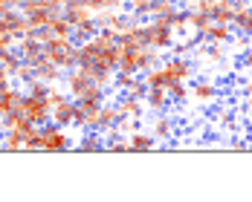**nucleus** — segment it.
Segmentation results:
<instances>
[{"instance_id":"nucleus-1","label":"nucleus","mask_w":252,"mask_h":202,"mask_svg":"<svg viewBox=\"0 0 252 202\" xmlns=\"http://www.w3.org/2000/svg\"><path fill=\"white\" fill-rule=\"evenodd\" d=\"M162 70H165V76L171 78V81H189L191 73H194V64L186 55H174V58H168L162 64Z\"/></svg>"},{"instance_id":"nucleus-2","label":"nucleus","mask_w":252,"mask_h":202,"mask_svg":"<svg viewBox=\"0 0 252 202\" xmlns=\"http://www.w3.org/2000/svg\"><path fill=\"white\" fill-rule=\"evenodd\" d=\"M203 38L206 41H212V44H229L232 41V26L229 24H209V29L203 32Z\"/></svg>"},{"instance_id":"nucleus-3","label":"nucleus","mask_w":252,"mask_h":202,"mask_svg":"<svg viewBox=\"0 0 252 202\" xmlns=\"http://www.w3.org/2000/svg\"><path fill=\"white\" fill-rule=\"evenodd\" d=\"M159 142L154 139L151 133H139V130H133V133H127V148L130 151H154Z\"/></svg>"},{"instance_id":"nucleus-4","label":"nucleus","mask_w":252,"mask_h":202,"mask_svg":"<svg viewBox=\"0 0 252 202\" xmlns=\"http://www.w3.org/2000/svg\"><path fill=\"white\" fill-rule=\"evenodd\" d=\"M151 136L157 139V142H168V139L174 136V122H171L168 116H157V119H154Z\"/></svg>"},{"instance_id":"nucleus-5","label":"nucleus","mask_w":252,"mask_h":202,"mask_svg":"<svg viewBox=\"0 0 252 202\" xmlns=\"http://www.w3.org/2000/svg\"><path fill=\"white\" fill-rule=\"evenodd\" d=\"M191 99L200 101V104H209V101L218 99V87L209 84V81H197V84L191 87Z\"/></svg>"},{"instance_id":"nucleus-6","label":"nucleus","mask_w":252,"mask_h":202,"mask_svg":"<svg viewBox=\"0 0 252 202\" xmlns=\"http://www.w3.org/2000/svg\"><path fill=\"white\" fill-rule=\"evenodd\" d=\"M145 104H148L151 110H157V113H162V110L171 104V99H168V90H159V87L148 90V93H145Z\"/></svg>"},{"instance_id":"nucleus-7","label":"nucleus","mask_w":252,"mask_h":202,"mask_svg":"<svg viewBox=\"0 0 252 202\" xmlns=\"http://www.w3.org/2000/svg\"><path fill=\"white\" fill-rule=\"evenodd\" d=\"M78 148H81V151H101V148H104V139H101L99 130H93V133H87V136L78 142Z\"/></svg>"},{"instance_id":"nucleus-8","label":"nucleus","mask_w":252,"mask_h":202,"mask_svg":"<svg viewBox=\"0 0 252 202\" xmlns=\"http://www.w3.org/2000/svg\"><path fill=\"white\" fill-rule=\"evenodd\" d=\"M241 67H244V73H250L252 76V47L244 50V55H241Z\"/></svg>"}]
</instances>
